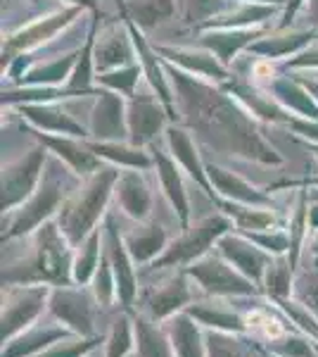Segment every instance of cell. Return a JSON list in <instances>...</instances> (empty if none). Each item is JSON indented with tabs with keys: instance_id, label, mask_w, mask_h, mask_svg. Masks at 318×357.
Here are the masks:
<instances>
[{
	"instance_id": "obj_1",
	"label": "cell",
	"mask_w": 318,
	"mask_h": 357,
	"mask_svg": "<svg viewBox=\"0 0 318 357\" xmlns=\"http://www.w3.org/2000/svg\"><path fill=\"white\" fill-rule=\"evenodd\" d=\"M245 326L250 331H257L259 336H264L266 341H278V338L285 336V326L280 324L276 317L262 312V310H252V312L245 314Z\"/></svg>"
}]
</instances>
